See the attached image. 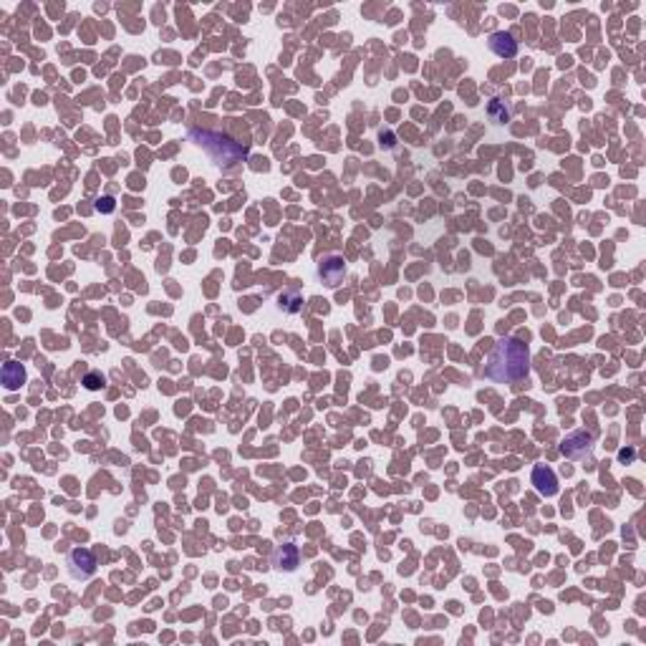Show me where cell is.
<instances>
[{
    "instance_id": "9",
    "label": "cell",
    "mask_w": 646,
    "mask_h": 646,
    "mask_svg": "<svg viewBox=\"0 0 646 646\" xmlns=\"http://www.w3.org/2000/svg\"><path fill=\"white\" fill-rule=\"evenodd\" d=\"M3 384H6L8 391L20 389V384H25V369L18 361H8V364L3 366Z\"/></svg>"
},
{
    "instance_id": "1",
    "label": "cell",
    "mask_w": 646,
    "mask_h": 646,
    "mask_svg": "<svg viewBox=\"0 0 646 646\" xmlns=\"http://www.w3.org/2000/svg\"><path fill=\"white\" fill-rule=\"evenodd\" d=\"M483 374L497 384H513L520 382V379H527V374H530V351H527V344H523L520 339H513V336L500 339L492 346V351L487 356V366L483 369Z\"/></svg>"
},
{
    "instance_id": "10",
    "label": "cell",
    "mask_w": 646,
    "mask_h": 646,
    "mask_svg": "<svg viewBox=\"0 0 646 646\" xmlns=\"http://www.w3.org/2000/svg\"><path fill=\"white\" fill-rule=\"evenodd\" d=\"M303 306V298L295 290H285V293L281 295V308L283 311H288V314H298Z\"/></svg>"
},
{
    "instance_id": "3",
    "label": "cell",
    "mask_w": 646,
    "mask_h": 646,
    "mask_svg": "<svg viewBox=\"0 0 646 646\" xmlns=\"http://www.w3.org/2000/svg\"><path fill=\"white\" fill-rule=\"evenodd\" d=\"M560 450H563L565 457L576 459V462H581V459H591V455H593V434L578 429V432L568 434V437L563 439Z\"/></svg>"
},
{
    "instance_id": "11",
    "label": "cell",
    "mask_w": 646,
    "mask_h": 646,
    "mask_svg": "<svg viewBox=\"0 0 646 646\" xmlns=\"http://www.w3.org/2000/svg\"><path fill=\"white\" fill-rule=\"evenodd\" d=\"M490 116H492V121H497V124H505V121L510 119V112L500 104V99H492L490 101Z\"/></svg>"
},
{
    "instance_id": "5",
    "label": "cell",
    "mask_w": 646,
    "mask_h": 646,
    "mask_svg": "<svg viewBox=\"0 0 646 646\" xmlns=\"http://www.w3.org/2000/svg\"><path fill=\"white\" fill-rule=\"evenodd\" d=\"M66 563H69V573L79 581H86L96 573V556L88 548H74Z\"/></svg>"
},
{
    "instance_id": "4",
    "label": "cell",
    "mask_w": 646,
    "mask_h": 646,
    "mask_svg": "<svg viewBox=\"0 0 646 646\" xmlns=\"http://www.w3.org/2000/svg\"><path fill=\"white\" fill-rule=\"evenodd\" d=\"M318 278L326 288H339L346 278V260L341 255H326L318 260Z\"/></svg>"
},
{
    "instance_id": "2",
    "label": "cell",
    "mask_w": 646,
    "mask_h": 646,
    "mask_svg": "<svg viewBox=\"0 0 646 646\" xmlns=\"http://www.w3.org/2000/svg\"><path fill=\"white\" fill-rule=\"evenodd\" d=\"M189 139L197 147L208 152L210 157L217 164H238L248 157V149L240 147L238 142H232L230 137L220 132H210V129H189Z\"/></svg>"
},
{
    "instance_id": "12",
    "label": "cell",
    "mask_w": 646,
    "mask_h": 646,
    "mask_svg": "<svg viewBox=\"0 0 646 646\" xmlns=\"http://www.w3.org/2000/svg\"><path fill=\"white\" fill-rule=\"evenodd\" d=\"M83 384H86L88 389H99V386H104V377H101V374H88V377L83 379Z\"/></svg>"
},
{
    "instance_id": "8",
    "label": "cell",
    "mask_w": 646,
    "mask_h": 646,
    "mask_svg": "<svg viewBox=\"0 0 646 646\" xmlns=\"http://www.w3.org/2000/svg\"><path fill=\"white\" fill-rule=\"evenodd\" d=\"M273 565L278 571H295L298 568V548L293 543H285V546H278L276 553H273Z\"/></svg>"
},
{
    "instance_id": "6",
    "label": "cell",
    "mask_w": 646,
    "mask_h": 646,
    "mask_svg": "<svg viewBox=\"0 0 646 646\" xmlns=\"http://www.w3.org/2000/svg\"><path fill=\"white\" fill-rule=\"evenodd\" d=\"M533 485H535V490H538V495H543V497L558 495V477H556V472H553L551 467H546V464H538L533 470Z\"/></svg>"
},
{
    "instance_id": "13",
    "label": "cell",
    "mask_w": 646,
    "mask_h": 646,
    "mask_svg": "<svg viewBox=\"0 0 646 646\" xmlns=\"http://www.w3.org/2000/svg\"><path fill=\"white\" fill-rule=\"evenodd\" d=\"M96 210H99V213H112V210H114V200H112V197H101V200L96 202Z\"/></svg>"
},
{
    "instance_id": "7",
    "label": "cell",
    "mask_w": 646,
    "mask_h": 646,
    "mask_svg": "<svg viewBox=\"0 0 646 646\" xmlns=\"http://www.w3.org/2000/svg\"><path fill=\"white\" fill-rule=\"evenodd\" d=\"M487 46H490V51L500 58H513L515 53H518V41H515L510 33H502V31L492 33L490 41H487Z\"/></svg>"
}]
</instances>
